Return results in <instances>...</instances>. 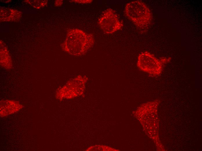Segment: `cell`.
I'll list each match as a JSON object with an SVG mask.
<instances>
[{
    "instance_id": "1",
    "label": "cell",
    "mask_w": 202,
    "mask_h": 151,
    "mask_svg": "<svg viewBox=\"0 0 202 151\" xmlns=\"http://www.w3.org/2000/svg\"><path fill=\"white\" fill-rule=\"evenodd\" d=\"M95 42L94 37L92 34L79 29L73 28L68 31L61 46L69 54L80 56L86 54L93 46Z\"/></svg>"
},
{
    "instance_id": "2",
    "label": "cell",
    "mask_w": 202,
    "mask_h": 151,
    "mask_svg": "<svg viewBox=\"0 0 202 151\" xmlns=\"http://www.w3.org/2000/svg\"><path fill=\"white\" fill-rule=\"evenodd\" d=\"M125 14L139 29H147L152 22V15L147 5L141 1L130 2L125 5Z\"/></svg>"
},
{
    "instance_id": "3",
    "label": "cell",
    "mask_w": 202,
    "mask_h": 151,
    "mask_svg": "<svg viewBox=\"0 0 202 151\" xmlns=\"http://www.w3.org/2000/svg\"><path fill=\"white\" fill-rule=\"evenodd\" d=\"M170 58L163 57L159 60L146 51L139 55L137 65L141 70L155 76L160 74L163 66L169 62Z\"/></svg>"
},
{
    "instance_id": "4",
    "label": "cell",
    "mask_w": 202,
    "mask_h": 151,
    "mask_svg": "<svg viewBox=\"0 0 202 151\" xmlns=\"http://www.w3.org/2000/svg\"><path fill=\"white\" fill-rule=\"evenodd\" d=\"M88 78L79 75L71 79L62 87L58 89L56 97L59 99L71 98L81 95L84 91Z\"/></svg>"
},
{
    "instance_id": "5",
    "label": "cell",
    "mask_w": 202,
    "mask_h": 151,
    "mask_svg": "<svg viewBox=\"0 0 202 151\" xmlns=\"http://www.w3.org/2000/svg\"><path fill=\"white\" fill-rule=\"evenodd\" d=\"M98 23L105 34H110L120 30L123 25L115 11L109 8L106 9L99 18Z\"/></svg>"
},
{
    "instance_id": "6",
    "label": "cell",
    "mask_w": 202,
    "mask_h": 151,
    "mask_svg": "<svg viewBox=\"0 0 202 151\" xmlns=\"http://www.w3.org/2000/svg\"><path fill=\"white\" fill-rule=\"evenodd\" d=\"M22 105L18 101L11 100H3L0 101V116L4 117L19 111Z\"/></svg>"
},
{
    "instance_id": "7",
    "label": "cell",
    "mask_w": 202,
    "mask_h": 151,
    "mask_svg": "<svg viewBox=\"0 0 202 151\" xmlns=\"http://www.w3.org/2000/svg\"><path fill=\"white\" fill-rule=\"evenodd\" d=\"M21 16V12L17 10L5 7L0 8V20L1 21H17Z\"/></svg>"
},
{
    "instance_id": "8",
    "label": "cell",
    "mask_w": 202,
    "mask_h": 151,
    "mask_svg": "<svg viewBox=\"0 0 202 151\" xmlns=\"http://www.w3.org/2000/svg\"><path fill=\"white\" fill-rule=\"evenodd\" d=\"M0 62L1 65L6 69H10L12 66L10 56L7 48L4 44L0 43Z\"/></svg>"
},
{
    "instance_id": "9",
    "label": "cell",
    "mask_w": 202,
    "mask_h": 151,
    "mask_svg": "<svg viewBox=\"0 0 202 151\" xmlns=\"http://www.w3.org/2000/svg\"><path fill=\"white\" fill-rule=\"evenodd\" d=\"M92 0H74L70 1L71 2L78 3L80 4H89L91 3L92 1Z\"/></svg>"
},
{
    "instance_id": "10",
    "label": "cell",
    "mask_w": 202,
    "mask_h": 151,
    "mask_svg": "<svg viewBox=\"0 0 202 151\" xmlns=\"http://www.w3.org/2000/svg\"><path fill=\"white\" fill-rule=\"evenodd\" d=\"M62 0H56L55 1V5L56 6H60L63 3Z\"/></svg>"
}]
</instances>
